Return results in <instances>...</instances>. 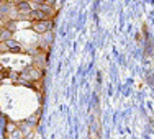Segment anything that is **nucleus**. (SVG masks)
<instances>
[{"label": "nucleus", "instance_id": "obj_7", "mask_svg": "<svg viewBox=\"0 0 154 139\" xmlns=\"http://www.w3.org/2000/svg\"><path fill=\"white\" fill-rule=\"evenodd\" d=\"M12 33H13V31H10L8 28H5V26L0 28V43H5L7 39L12 38Z\"/></svg>", "mask_w": 154, "mask_h": 139}, {"label": "nucleus", "instance_id": "obj_6", "mask_svg": "<svg viewBox=\"0 0 154 139\" xmlns=\"http://www.w3.org/2000/svg\"><path fill=\"white\" fill-rule=\"evenodd\" d=\"M5 46H7V49H8V51H13V53H23V49H21L20 43L15 41V39H12V38L5 41Z\"/></svg>", "mask_w": 154, "mask_h": 139}, {"label": "nucleus", "instance_id": "obj_3", "mask_svg": "<svg viewBox=\"0 0 154 139\" xmlns=\"http://www.w3.org/2000/svg\"><path fill=\"white\" fill-rule=\"evenodd\" d=\"M31 10H33V7H31L30 0H20V2L15 3V12L20 18H28Z\"/></svg>", "mask_w": 154, "mask_h": 139}, {"label": "nucleus", "instance_id": "obj_9", "mask_svg": "<svg viewBox=\"0 0 154 139\" xmlns=\"http://www.w3.org/2000/svg\"><path fill=\"white\" fill-rule=\"evenodd\" d=\"M7 23H8V25H7L5 28H8L10 31H15L17 30V21H7Z\"/></svg>", "mask_w": 154, "mask_h": 139}, {"label": "nucleus", "instance_id": "obj_5", "mask_svg": "<svg viewBox=\"0 0 154 139\" xmlns=\"http://www.w3.org/2000/svg\"><path fill=\"white\" fill-rule=\"evenodd\" d=\"M46 13L43 12L39 7H36V8H33L31 10V13H30V17H28V20L30 21H39V20H46Z\"/></svg>", "mask_w": 154, "mask_h": 139}, {"label": "nucleus", "instance_id": "obj_10", "mask_svg": "<svg viewBox=\"0 0 154 139\" xmlns=\"http://www.w3.org/2000/svg\"><path fill=\"white\" fill-rule=\"evenodd\" d=\"M0 72H3V65L2 64H0Z\"/></svg>", "mask_w": 154, "mask_h": 139}, {"label": "nucleus", "instance_id": "obj_4", "mask_svg": "<svg viewBox=\"0 0 154 139\" xmlns=\"http://www.w3.org/2000/svg\"><path fill=\"white\" fill-rule=\"evenodd\" d=\"M21 77L25 79V82H35V80L41 79V71H39L36 65H30V67H26L23 71Z\"/></svg>", "mask_w": 154, "mask_h": 139}, {"label": "nucleus", "instance_id": "obj_1", "mask_svg": "<svg viewBox=\"0 0 154 139\" xmlns=\"http://www.w3.org/2000/svg\"><path fill=\"white\" fill-rule=\"evenodd\" d=\"M100 115H98V105L94 108V116L89 126V139H100Z\"/></svg>", "mask_w": 154, "mask_h": 139}, {"label": "nucleus", "instance_id": "obj_8", "mask_svg": "<svg viewBox=\"0 0 154 139\" xmlns=\"http://www.w3.org/2000/svg\"><path fill=\"white\" fill-rule=\"evenodd\" d=\"M10 139H25V134L21 129H18V128H15V129L10 133Z\"/></svg>", "mask_w": 154, "mask_h": 139}, {"label": "nucleus", "instance_id": "obj_2", "mask_svg": "<svg viewBox=\"0 0 154 139\" xmlns=\"http://www.w3.org/2000/svg\"><path fill=\"white\" fill-rule=\"evenodd\" d=\"M53 28V18H46V20H39V21H31V30L38 35H45Z\"/></svg>", "mask_w": 154, "mask_h": 139}, {"label": "nucleus", "instance_id": "obj_11", "mask_svg": "<svg viewBox=\"0 0 154 139\" xmlns=\"http://www.w3.org/2000/svg\"><path fill=\"white\" fill-rule=\"evenodd\" d=\"M0 28H2V23H0Z\"/></svg>", "mask_w": 154, "mask_h": 139}]
</instances>
